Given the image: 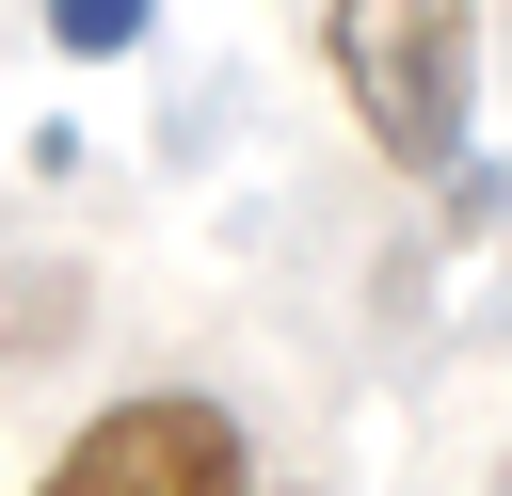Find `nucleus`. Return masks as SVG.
<instances>
[{"label": "nucleus", "mask_w": 512, "mask_h": 496, "mask_svg": "<svg viewBox=\"0 0 512 496\" xmlns=\"http://www.w3.org/2000/svg\"><path fill=\"white\" fill-rule=\"evenodd\" d=\"M32 496H256V448L224 400H112Z\"/></svg>", "instance_id": "obj_2"}, {"label": "nucleus", "mask_w": 512, "mask_h": 496, "mask_svg": "<svg viewBox=\"0 0 512 496\" xmlns=\"http://www.w3.org/2000/svg\"><path fill=\"white\" fill-rule=\"evenodd\" d=\"M464 64H480V0H336L352 128H368L400 176H448V160H464Z\"/></svg>", "instance_id": "obj_1"}, {"label": "nucleus", "mask_w": 512, "mask_h": 496, "mask_svg": "<svg viewBox=\"0 0 512 496\" xmlns=\"http://www.w3.org/2000/svg\"><path fill=\"white\" fill-rule=\"evenodd\" d=\"M144 16H160V0H48V32H64V48H80V64H112V48H128V32H144Z\"/></svg>", "instance_id": "obj_3"}]
</instances>
